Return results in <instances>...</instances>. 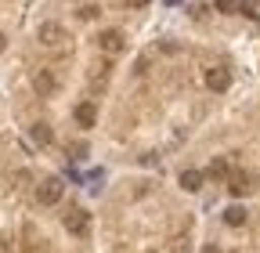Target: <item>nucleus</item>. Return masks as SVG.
<instances>
[{
    "instance_id": "nucleus-11",
    "label": "nucleus",
    "mask_w": 260,
    "mask_h": 253,
    "mask_svg": "<svg viewBox=\"0 0 260 253\" xmlns=\"http://www.w3.org/2000/svg\"><path fill=\"white\" fill-rule=\"evenodd\" d=\"M32 141H37V145H51V126L47 123H32Z\"/></svg>"
},
{
    "instance_id": "nucleus-20",
    "label": "nucleus",
    "mask_w": 260,
    "mask_h": 253,
    "mask_svg": "<svg viewBox=\"0 0 260 253\" xmlns=\"http://www.w3.org/2000/svg\"><path fill=\"white\" fill-rule=\"evenodd\" d=\"M0 253H4V246H0Z\"/></svg>"
},
{
    "instance_id": "nucleus-4",
    "label": "nucleus",
    "mask_w": 260,
    "mask_h": 253,
    "mask_svg": "<svg viewBox=\"0 0 260 253\" xmlns=\"http://www.w3.org/2000/svg\"><path fill=\"white\" fill-rule=\"evenodd\" d=\"M37 40H40L44 47H58V44L65 40V29H61L58 22H44V25L37 29Z\"/></svg>"
},
{
    "instance_id": "nucleus-12",
    "label": "nucleus",
    "mask_w": 260,
    "mask_h": 253,
    "mask_svg": "<svg viewBox=\"0 0 260 253\" xmlns=\"http://www.w3.org/2000/svg\"><path fill=\"white\" fill-rule=\"evenodd\" d=\"M256 0H239V8H235V15H242V18H256Z\"/></svg>"
},
{
    "instance_id": "nucleus-15",
    "label": "nucleus",
    "mask_w": 260,
    "mask_h": 253,
    "mask_svg": "<svg viewBox=\"0 0 260 253\" xmlns=\"http://www.w3.org/2000/svg\"><path fill=\"white\" fill-rule=\"evenodd\" d=\"M123 4H126V8H148L152 0H123Z\"/></svg>"
},
{
    "instance_id": "nucleus-18",
    "label": "nucleus",
    "mask_w": 260,
    "mask_h": 253,
    "mask_svg": "<svg viewBox=\"0 0 260 253\" xmlns=\"http://www.w3.org/2000/svg\"><path fill=\"white\" fill-rule=\"evenodd\" d=\"M203 253H217V246H206V249H203Z\"/></svg>"
},
{
    "instance_id": "nucleus-9",
    "label": "nucleus",
    "mask_w": 260,
    "mask_h": 253,
    "mask_svg": "<svg viewBox=\"0 0 260 253\" xmlns=\"http://www.w3.org/2000/svg\"><path fill=\"white\" fill-rule=\"evenodd\" d=\"M76 123H80V126H94V123H98V109H94L90 102H80V105H76Z\"/></svg>"
},
{
    "instance_id": "nucleus-3",
    "label": "nucleus",
    "mask_w": 260,
    "mask_h": 253,
    "mask_svg": "<svg viewBox=\"0 0 260 253\" xmlns=\"http://www.w3.org/2000/svg\"><path fill=\"white\" fill-rule=\"evenodd\" d=\"M61 225H65V232H73V235H87V228H90V213H87V210H69Z\"/></svg>"
},
{
    "instance_id": "nucleus-6",
    "label": "nucleus",
    "mask_w": 260,
    "mask_h": 253,
    "mask_svg": "<svg viewBox=\"0 0 260 253\" xmlns=\"http://www.w3.org/2000/svg\"><path fill=\"white\" fill-rule=\"evenodd\" d=\"M32 87H37V94H40V98H54V90H58V80H54L47 69H40L37 76H32Z\"/></svg>"
},
{
    "instance_id": "nucleus-10",
    "label": "nucleus",
    "mask_w": 260,
    "mask_h": 253,
    "mask_svg": "<svg viewBox=\"0 0 260 253\" xmlns=\"http://www.w3.org/2000/svg\"><path fill=\"white\" fill-rule=\"evenodd\" d=\"M246 217H249L246 206H228V210H224V225H228V228H242Z\"/></svg>"
},
{
    "instance_id": "nucleus-14",
    "label": "nucleus",
    "mask_w": 260,
    "mask_h": 253,
    "mask_svg": "<svg viewBox=\"0 0 260 253\" xmlns=\"http://www.w3.org/2000/svg\"><path fill=\"white\" fill-rule=\"evenodd\" d=\"M235 8H239V0H217V11H224V15H235Z\"/></svg>"
},
{
    "instance_id": "nucleus-7",
    "label": "nucleus",
    "mask_w": 260,
    "mask_h": 253,
    "mask_svg": "<svg viewBox=\"0 0 260 253\" xmlns=\"http://www.w3.org/2000/svg\"><path fill=\"white\" fill-rule=\"evenodd\" d=\"M249 188H253V184H249V174H242V170H235V174H228V192H232L235 199H239V196H246Z\"/></svg>"
},
{
    "instance_id": "nucleus-16",
    "label": "nucleus",
    "mask_w": 260,
    "mask_h": 253,
    "mask_svg": "<svg viewBox=\"0 0 260 253\" xmlns=\"http://www.w3.org/2000/svg\"><path fill=\"white\" fill-rule=\"evenodd\" d=\"M94 15H98V8H80V18H87V22H90Z\"/></svg>"
},
{
    "instance_id": "nucleus-2",
    "label": "nucleus",
    "mask_w": 260,
    "mask_h": 253,
    "mask_svg": "<svg viewBox=\"0 0 260 253\" xmlns=\"http://www.w3.org/2000/svg\"><path fill=\"white\" fill-rule=\"evenodd\" d=\"M98 47H102L105 54H119L126 47V37L119 33V29H105V33H98Z\"/></svg>"
},
{
    "instance_id": "nucleus-8",
    "label": "nucleus",
    "mask_w": 260,
    "mask_h": 253,
    "mask_svg": "<svg viewBox=\"0 0 260 253\" xmlns=\"http://www.w3.org/2000/svg\"><path fill=\"white\" fill-rule=\"evenodd\" d=\"M203 170H181V188H184V192H199V188H203Z\"/></svg>"
},
{
    "instance_id": "nucleus-13",
    "label": "nucleus",
    "mask_w": 260,
    "mask_h": 253,
    "mask_svg": "<svg viewBox=\"0 0 260 253\" xmlns=\"http://www.w3.org/2000/svg\"><path fill=\"white\" fill-rule=\"evenodd\" d=\"M206 174H210V177H228V163H224V160H213Z\"/></svg>"
},
{
    "instance_id": "nucleus-1",
    "label": "nucleus",
    "mask_w": 260,
    "mask_h": 253,
    "mask_svg": "<svg viewBox=\"0 0 260 253\" xmlns=\"http://www.w3.org/2000/svg\"><path fill=\"white\" fill-rule=\"evenodd\" d=\"M61 192H65V181L61 177H44L40 188H37V203L40 206H54L61 199Z\"/></svg>"
},
{
    "instance_id": "nucleus-5",
    "label": "nucleus",
    "mask_w": 260,
    "mask_h": 253,
    "mask_svg": "<svg viewBox=\"0 0 260 253\" xmlns=\"http://www.w3.org/2000/svg\"><path fill=\"white\" fill-rule=\"evenodd\" d=\"M206 87L210 90H228V87H232V73H228L224 66H213V69H206Z\"/></svg>"
},
{
    "instance_id": "nucleus-17",
    "label": "nucleus",
    "mask_w": 260,
    "mask_h": 253,
    "mask_svg": "<svg viewBox=\"0 0 260 253\" xmlns=\"http://www.w3.org/2000/svg\"><path fill=\"white\" fill-rule=\"evenodd\" d=\"M4 47H8V40H4V33H0V51H4Z\"/></svg>"
},
{
    "instance_id": "nucleus-19",
    "label": "nucleus",
    "mask_w": 260,
    "mask_h": 253,
    "mask_svg": "<svg viewBox=\"0 0 260 253\" xmlns=\"http://www.w3.org/2000/svg\"><path fill=\"white\" fill-rule=\"evenodd\" d=\"M256 22H260V11H256Z\"/></svg>"
}]
</instances>
